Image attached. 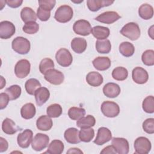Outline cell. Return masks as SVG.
<instances>
[{"instance_id": "cell-1", "label": "cell", "mask_w": 154, "mask_h": 154, "mask_svg": "<svg viewBox=\"0 0 154 154\" xmlns=\"http://www.w3.org/2000/svg\"><path fill=\"white\" fill-rule=\"evenodd\" d=\"M120 33L131 40H137L141 34V31L138 25L135 22H129L123 26L120 30Z\"/></svg>"}, {"instance_id": "cell-2", "label": "cell", "mask_w": 154, "mask_h": 154, "mask_svg": "<svg viewBox=\"0 0 154 154\" xmlns=\"http://www.w3.org/2000/svg\"><path fill=\"white\" fill-rule=\"evenodd\" d=\"M73 15L72 8L68 5H63L57 9L54 18L58 22L67 23L72 19Z\"/></svg>"}, {"instance_id": "cell-3", "label": "cell", "mask_w": 154, "mask_h": 154, "mask_svg": "<svg viewBox=\"0 0 154 154\" xmlns=\"http://www.w3.org/2000/svg\"><path fill=\"white\" fill-rule=\"evenodd\" d=\"M12 49L17 53L22 55L26 54L30 51V42L23 37H16L11 43Z\"/></svg>"}, {"instance_id": "cell-4", "label": "cell", "mask_w": 154, "mask_h": 154, "mask_svg": "<svg viewBox=\"0 0 154 154\" xmlns=\"http://www.w3.org/2000/svg\"><path fill=\"white\" fill-rule=\"evenodd\" d=\"M103 114L109 118L117 117L120 113V107L119 105L112 101H105L100 106Z\"/></svg>"}, {"instance_id": "cell-5", "label": "cell", "mask_w": 154, "mask_h": 154, "mask_svg": "<svg viewBox=\"0 0 154 154\" xmlns=\"http://www.w3.org/2000/svg\"><path fill=\"white\" fill-rule=\"evenodd\" d=\"M152 148L150 141L146 137H138L134 141V149L136 153L147 154Z\"/></svg>"}, {"instance_id": "cell-6", "label": "cell", "mask_w": 154, "mask_h": 154, "mask_svg": "<svg viewBox=\"0 0 154 154\" xmlns=\"http://www.w3.org/2000/svg\"><path fill=\"white\" fill-rule=\"evenodd\" d=\"M49 137L46 134L37 133L31 142V146L33 150L39 152L45 149L49 144Z\"/></svg>"}, {"instance_id": "cell-7", "label": "cell", "mask_w": 154, "mask_h": 154, "mask_svg": "<svg viewBox=\"0 0 154 154\" xmlns=\"http://www.w3.org/2000/svg\"><path fill=\"white\" fill-rule=\"evenodd\" d=\"M57 62L63 67H68L73 61V57L70 51L66 48L60 49L56 53Z\"/></svg>"}, {"instance_id": "cell-8", "label": "cell", "mask_w": 154, "mask_h": 154, "mask_svg": "<svg viewBox=\"0 0 154 154\" xmlns=\"http://www.w3.org/2000/svg\"><path fill=\"white\" fill-rule=\"evenodd\" d=\"M74 32L79 35L87 36L91 34L92 28L91 24L88 20L79 19L76 21L73 26Z\"/></svg>"}, {"instance_id": "cell-9", "label": "cell", "mask_w": 154, "mask_h": 154, "mask_svg": "<svg viewBox=\"0 0 154 154\" xmlns=\"http://www.w3.org/2000/svg\"><path fill=\"white\" fill-rule=\"evenodd\" d=\"M31 64L26 59H22L17 62L14 66V73L19 78H25L30 72Z\"/></svg>"}, {"instance_id": "cell-10", "label": "cell", "mask_w": 154, "mask_h": 154, "mask_svg": "<svg viewBox=\"0 0 154 154\" xmlns=\"http://www.w3.org/2000/svg\"><path fill=\"white\" fill-rule=\"evenodd\" d=\"M45 79L53 85H60L63 83L64 79L63 73L57 69H51L44 74Z\"/></svg>"}, {"instance_id": "cell-11", "label": "cell", "mask_w": 154, "mask_h": 154, "mask_svg": "<svg viewBox=\"0 0 154 154\" xmlns=\"http://www.w3.org/2000/svg\"><path fill=\"white\" fill-rule=\"evenodd\" d=\"M16 32L14 25L8 20L0 22V37L2 39H8L12 37Z\"/></svg>"}, {"instance_id": "cell-12", "label": "cell", "mask_w": 154, "mask_h": 154, "mask_svg": "<svg viewBox=\"0 0 154 154\" xmlns=\"http://www.w3.org/2000/svg\"><path fill=\"white\" fill-rule=\"evenodd\" d=\"M112 145L114 147L119 154H127L129 150V145L128 140L124 138L114 137L112 139Z\"/></svg>"}, {"instance_id": "cell-13", "label": "cell", "mask_w": 154, "mask_h": 154, "mask_svg": "<svg viewBox=\"0 0 154 154\" xmlns=\"http://www.w3.org/2000/svg\"><path fill=\"white\" fill-rule=\"evenodd\" d=\"M33 132L31 129H25L22 132L19 133L17 137V144L19 147L26 149L29 147L32 142Z\"/></svg>"}, {"instance_id": "cell-14", "label": "cell", "mask_w": 154, "mask_h": 154, "mask_svg": "<svg viewBox=\"0 0 154 154\" xmlns=\"http://www.w3.org/2000/svg\"><path fill=\"white\" fill-rule=\"evenodd\" d=\"M112 138V134L111 131L105 127H101L98 129L97 134L94 143L99 146L104 144L110 141Z\"/></svg>"}, {"instance_id": "cell-15", "label": "cell", "mask_w": 154, "mask_h": 154, "mask_svg": "<svg viewBox=\"0 0 154 154\" xmlns=\"http://www.w3.org/2000/svg\"><path fill=\"white\" fill-rule=\"evenodd\" d=\"M132 78L135 83L138 84H143L147 81L149 75L147 72L143 67H136L132 70Z\"/></svg>"}, {"instance_id": "cell-16", "label": "cell", "mask_w": 154, "mask_h": 154, "mask_svg": "<svg viewBox=\"0 0 154 154\" xmlns=\"http://www.w3.org/2000/svg\"><path fill=\"white\" fill-rule=\"evenodd\" d=\"M121 18V16L116 11H108L102 13L95 18L98 22L106 24H111Z\"/></svg>"}, {"instance_id": "cell-17", "label": "cell", "mask_w": 154, "mask_h": 154, "mask_svg": "<svg viewBox=\"0 0 154 154\" xmlns=\"http://www.w3.org/2000/svg\"><path fill=\"white\" fill-rule=\"evenodd\" d=\"M34 95L37 105L40 106L45 103L49 99L50 97V92L47 88L41 87L35 91Z\"/></svg>"}, {"instance_id": "cell-18", "label": "cell", "mask_w": 154, "mask_h": 154, "mask_svg": "<svg viewBox=\"0 0 154 154\" xmlns=\"http://www.w3.org/2000/svg\"><path fill=\"white\" fill-rule=\"evenodd\" d=\"M121 91L120 86L114 82L106 84L103 88V94L108 97L114 98L117 97Z\"/></svg>"}, {"instance_id": "cell-19", "label": "cell", "mask_w": 154, "mask_h": 154, "mask_svg": "<svg viewBox=\"0 0 154 154\" xmlns=\"http://www.w3.org/2000/svg\"><path fill=\"white\" fill-rule=\"evenodd\" d=\"M53 126V122L48 116L43 115L39 117L36 122V126L38 130L47 131L50 130Z\"/></svg>"}, {"instance_id": "cell-20", "label": "cell", "mask_w": 154, "mask_h": 154, "mask_svg": "<svg viewBox=\"0 0 154 154\" xmlns=\"http://www.w3.org/2000/svg\"><path fill=\"white\" fill-rule=\"evenodd\" d=\"M92 63L96 69L100 71L108 69L111 64L110 59L107 57H98L93 60Z\"/></svg>"}, {"instance_id": "cell-21", "label": "cell", "mask_w": 154, "mask_h": 154, "mask_svg": "<svg viewBox=\"0 0 154 154\" xmlns=\"http://www.w3.org/2000/svg\"><path fill=\"white\" fill-rule=\"evenodd\" d=\"M79 131L75 128H70L64 132V138L70 144H78L81 142Z\"/></svg>"}, {"instance_id": "cell-22", "label": "cell", "mask_w": 154, "mask_h": 154, "mask_svg": "<svg viewBox=\"0 0 154 154\" xmlns=\"http://www.w3.org/2000/svg\"><path fill=\"white\" fill-rule=\"evenodd\" d=\"M114 3V1L109 0H88L87 5L91 11H97L103 7H107Z\"/></svg>"}, {"instance_id": "cell-23", "label": "cell", "mask_w": 154, "mask_h": 154, "mask_svg": "<svg viewBox=\"0 0 154 154\" xmlns=\"http://www.w3.org/2000/svg\"><path fill=\"white\" fill-rule=\"evenodd\" d=\"M87 46V41L81 37H75L71 42V48L72 50L77 54L84 52Z\"/></svg>"}, {"instance_id": "cell-24", "label": "cell", "mask_w": 154, "mask_h": 154, "mask_svg": "<svg viewBox=\"0 0 154 154\" xmlns=\"http://www.w3.org/2000/svg\"><path fill=\"white\" fill-rule=\"evenodd\" d=\"M87 82L92 87H98L103 81V78L99 72L93 71L89 72L86 76Z\"/></svg>"}, {"instance_id": "cell-25", "label": "cell", "mask_w": 154, "mask_h": 154, "mask_svg": "<svg viewBox=\"0 0 154 154\" xmlns=\"http://www.w3.org/2000/svg\"><path fill=\"white\" fill-rule=\"evenodd\" d=\"M91 33L93 36L98 40H105L109 35V29L103 26H95L92 28Z\"/></svg>"}, {"instance_id": "cell-26", "label": "cell", "mask_w": 154, "mask_h": 154, "mask_svg": "<svg viewBox=\"0 0 154 154\" xmlns=\"http://www.w3.org/2000/svg\"><path fill=\"white\" fill-rule=\"evenodd\" d=\"M36 113V108L33 103H27L22 106L20 109V114L24 119H31L34 117Z\"/></svg>"}, {"instance_id": "cell-27", "label": "cell", "mask_w": 154, "mask_h": 154, "mask_svg": "<svg viewBox=\"0 0 154 154\" xmlns=\"http://www.w3.org/2000/svg\"><path fill=\"white\" fill-rule=\"evenodd\" d=\"M20 17L25 23L30 22H35L37 20V14L30 7H24L20 11Z\"/></svg>"}, {"instance_id": "cell-28", "label": "cell", "mask_w": 154, "mask_h": 154, "mask_svg": "<svg viewBox=\"0 0 154 154\" xmlns=\"http://www.w3.org/2000/svg\"><path fill=\"white\" fill-rule=\"evenodd\" d=\"M2 129L5 134L8 135H13L18 131L15 122L9 118L5 119L2 122Z\"/></svg>"}, {"instance_id": "cell-29", "label": "cell", "mask_w": 154, "mask_h": 154, "mask_svg": "<svg viewBox=\"0 0 154 154\" xmlns=\"http://www.w3.org/2000/svg\"><path fill=\"white\" fill-rule=\"evenodd\" d=\"M138 14L143 19H150L153 16V8L149 4H143L138 8Z\"/></svg>"}, {"instance_id": "cell-30", "label": "cell", "mask_w": 154, "mask_h": 154, "mask_svg": "<svg viewBox=\"0 0 154 154\" xmlns=\"http://www.w3.org/2000/svg\"><path fill=\"white\" fill-rule=\"evenodd\" d=\"M64 149L63 143L59 140H54L49 144L47 151L45 153L51 154H61Z\"/></svg>"}, {"instance_id": "cell-31", "label": "cell", "mask_w": 154, "mask_h": 154, "mask_svg": "<svg viewBox=\"0 0 154 154\" xmlns=\"http://www.w3.org/2000/svg\"><path fill=\"white\" fill-rule=\"evenodd\" d=\"M119 51L123 56L129 57L134 55L135 52V48L131 43L129 42H123L119 45Z\"/></svg>"}, {"instance_id": "cell-32", "label": "cell", "mask_w": 154, "mask_h": 154, "mask_svg": "<svg viewBox=\"0 0 154 154\" xmlns=\"http://www.w3.org/2000/svg\"><path fill=\"white\" fill-rule=\"evenodd\" d=\"M96 49L100 54H108L111 49V44L108 39L98 40L96 42Z\"/></svg>"}, {"instance_id": "cell-33", "label": "cell", "mask_w": 154, "mask_h": 154, "mask_svg": "<svg viewBox=\"0 0 154 154\" xmlns=\"http://www.w3.org/2000/svg\"><path fill=\"white\" fill-rule=\"evenodd\" d=\"M41 87V84L35 78H30L28 79L25 84V88L28 94L34 95L35 91Z\"/></svg>"}, {"instance_id": "cell-34", "label": "cell", "mask_w": 154, "mask_h": 154, "mask_svg": "<svg viewBox=\"0 0 154 154\" xmlns=\"http://www.w3.org/2000/svg\"><path fill=\"white\" fill-rule=\"evenodd\" d=\"M96 119L91 115H88L86 117H83L76 122L78 127L81 128H91L95 125Z\"/></svg>"}, {"instance_id": "cell-35", "label": "cell", "mask_w": 154, "mask_h": 154, "mask_svg": "<svg viewBox=\"0 0 154 154\" xmlns=\"http://www.w3.org/2000/svg\"><path fill=\"white\" fill-rule=\"evenodd\" d=\"M85 114V110L81 107H71L68 111L69 117L73 120H78L82 117H84Z\"/></svg>"}, {"instance_id": "cell-36", "label": "cell", "mask_w": 154, "mask_h": 154, "mask_svg": "<svg viewBox=\"0 0 154 154\" xmlns=\"http://www.w3.org/2000/svg\"><path fill=\"white\" fill-rule=\"evenodd\" d=\"M81 141L88 143L93 140L94 136V131L91 128H81L79 132Z\"/></svg>"}, {"instance_id": "cell-37", "label": "cell", "mask_w": 154, "mask_h": 154, "mask_svg": "<svg viewBox=\"0 0 154 154\" xmlns=\"http://www.w3.org/2000/svg\"><path fill=\"white\" fill-rule=\"evenodd\" d=\"M128 76V70L123 67H116L112 72V77L117 81H124Z\"/></svg>"}, {"instance_id": "cell-38", "label": "cell", "mask_w": 154, "mask_h": 154, "mask_svg": "<svg viewBox=\"0 0 154 154\" xmlns=\"http://www.w3.org/2000/svg\"><path fill=\"white\" fill-rule=\"evenodd\" d=\"M62 108L58 103L51 104L46 109V112L48 116L51 118H57L60 117L62 114Z\"/></svg>"}, {"instance_id": "cell-39", "label": "cell", "mask_w": 154, "mask_h": 154, "mask_svg": "<svg viewBox=\"0 0 154 154\" xmlns=\"http://www.w3.org/2000/svg\"><path fill=\"white\" fill-rule=\"evenodd\" d=\"M5 92L8 95L10 100H16L20 97L22 89L18 85H12L6 88Z\"/></svg>"}, {"instance_id": "cell-40", "label": "cell", "mask_w": 154, "mask_h": 154, "mask_svg": "<svg viewBox=\"0 0 154 154\" xmlns=\"http://www.w3.org/2000/svg\"><path fill=\"white\" fill-rule=\"evenodd\" d=\"M143 109L147 113L152 114L154 112V97L153 96H147L142 103Z\"/></svg>"}, {"instance_id": "cell-41", "label": "cell", "mask_w": 154, "mask_h": 154, "mask_svg": "<svg viewBox=\"0 0 154 154\" xmlns=\"http://www.w3.org/2000/svg\"><path fill=\"white\" fill-rule=\"evenodd\" d=\"M141 60L144 64L152 66L154 65V51L149 49L145 51L141 56Z\"/></svg>"}, {"instance_id": "cell-42", "label": "cell", "mask_w": 154, "mask_h": 154, "mask_svg": "<svg viewBox=\"0 0 154 154\" xmlns=\"http://www.w3.org/2000/svg\"><path fill=\"white\" fill-rule=\"evenodd\" d=\"M54 63L53 60L49 58H43L40 63L39 70L42 74H45L48 70L54 69Z\"/></svg>"}, {"instance_id": "cell-43", "label": "cell", "mask_w": 154, "mask_h": 154, "mask_svg": "<svg viewBox=\"0 0 154 154\" xmlns=\"http://www.w3.org/2000/svg\"><path fill=\"white\" fill-rule=\"evenodd\" d=\"M24 32L28 34H34L39 30V25L36 22H30L26 23L22 28Z\"/></svg>"}, {"instance_id": "cell-44", "label": "cell", "mask_w": 154, "mask_h": 154, "mask_svg": "<svg viewBox=\"0 0 154 154\" xmlns=\"http://www.w3.org/2000/svg\"><path fill=\"white\" fill-rule=\"evenodd\" d=\"M143 129L147 134H153L154 133V119H147L143 123Z\"/></svg>"}, {"instance_id": "cell-45", "label": "cell", "mask_w": 154, "mask_h": 154, "mask_svg": "<svg viewBox=\"0 0 154 154\" xmlns=\"http://www.w3.org/2000/svg\"><path fill=\"white\" fill-rule=\"evenodd\" d=\"M37 16L41 21H47L51 17V11L39 7L37 10Z\"/></svg>"}, {"instance_id": "cell-46", "label": "cell", "mask_w": 154, "mask_h": 154, "mask_svg": "<svg viewBox=\"0 0 154 154\" xmlns=\"http://www.w3.org/2000/svg\"><path fill=\"white\" fill-rule=\"evenodd\" d=\"M39 7L48 11H51L55 5L56 1L55 0H42L38 1Z\"/></svg>"}, {"instance_id": "cell-47", "label": "cell", "mask_w": 154, "mask_h": 154, "mask_svg": "<svg viewBox=\"0 0 154 154\" xmlns=\"http://www.w3.org/2000/svg\"><path fill=\"white\" fill-rule=\"evenodd\" d=\"M10 97L8 95L5 93H1L0 94V108L1 109H3L5 108L10 100Z\"/></svg>"}, {"instance_id": "cell-48", "label": "cell", "mask_w": 154, "mask_h": 154, "mask_svg": "<svg viewBox=\"0 0 154 154\" xmlns=\"http://www.w3.org/2000/svg\"><path fill=\"white\" fill-rule=\"evenodd\" d=\"M6 4L11 8H17L20 7L22 2V0H7L5 1Z\"/></svg>"}, {"instance_id": "cell-49", "label": "cell", "mask_w": 154, "mask_h": 154, "mask_svg": "<svg viewBox=\"0 0 154 154\" xmlns=\"http://www.w3.org/2000/svg\"><path fill=\"white\" fill-rule=\"evenodd\" d=\"M8 147V143L7 141L3 137L0 138V152H5Z\"/></svg>"}, {"instance_id": "cell-50", "label": "cell", "mask_w": 154, "mask_h": 154, "mask_svg": "<svg viewBox=\"0 0 154 154\" xmlns=\"http://www.w3.org/2000/svg\"><path fill=\"white\" fill-rule=\"evenodd\" d=\"M100 153H117V152L114 148V147L112 145L108 146L106 147H105L101 152Z\"/></svg>"}, {"instance_id": "cell-51", "label": "cell", "mask_w": 154, "mask_h": 154, "mask_svg": "<svg viewBox=\"0 0 154 154\" xmlns=\"http://www.w3.org/2000/svg\"><path fill=\"white\" fill-rule=\"evenodd\" d=\"M83 152L78 148H70L68 151H67V153H82Z\"/></svg>"}, {"instance_id": "cell-52", "label": "cell", "mask_w": 154, "mask_h": 154, "mask_svg": "<svg viewBox=\"0 0 154 154\" xmlns=\"http://www.w3.org/2000/svg\"><path fill=\"white\" fill-rule=\"evenodd\" d=\"M153 26H152L149 31H148V33H149V35H150V37L152 38V39H153Z\"/></svg>"}, {"instance_id": "cell-53", "label": "cell", "mask_w": 154, "mask_h": 154, "mask_svg": "<svg viewBox=\"0 0 154 154\" xmlns=\"http://www.w3.org/2000/svg\"><path fill=\"white\" fill-rule=\"evenodd\" d=\"M1 88H0L2 89L4 87V86L5 85L6 82H5V79L4 81H2V78L1 76Z\"/></svg>"}]
</instances>
